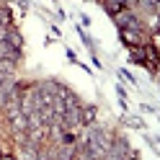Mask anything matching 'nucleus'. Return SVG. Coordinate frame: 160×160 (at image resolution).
Masks as SVG:
<instances>
[{"label": "nucleus", "instance_id": "obj_1", "mask_svg": "<svg viewBox=\"0 0 160 160\" xmlns=\"http://www.w3.org/2000/svg\"><path fill=\"white\" fill-rule=\"evenodd\" d=\"M114 21L119 28H129V31H139V34H145V21L139 18L137 11H132V8H124V11H119L114 16Z\"/></svg>", "mask_w": 160, "mask_h": 160}, {"label": "nucleus", "instance_id": "obj_2", "mask_svg": "<svg viewBox=\"0 0 160 160\" xmlns=\"http://www.w3.org/2000/svg\"><path fill=\"white\" fill-rule=\"evenodd\" d=\"M119 36H122V44H124L127 49H132V47H145V44H147V36H145V34H139V31L119 28Z\"/></svg>", "mask_w": 160, "mask_h": 160}, {"label": "nucleus", "instance_id": "obj_3", "mask_svg": "<svg viewBox=\"0 0 160 160\" xmlns=\"http://www.w3.org/2000/svg\"><path fill=\"white\" fill-rule=\"evenodd\" d=\"M80 119H83V127H93L98 119V106L96 103H83L80 106Z\"/></svg>", "mask_w": 160, "mask_h": 160}, {"label": "nucleus", "instance_id": "obj_4", "mask_svg": "<svg viewBox=\"0 0 160 160\" xmlns=\"http://www.w3.org/2000/svg\"><path fill=\"white\" fill-rule=\"evenodd\" d=\"M5 44L11 47V49H18V52H23V36H21V31H18L16 26H11L5 31Z\"/></svg>", "mask_w": 160, "mask_h": 160}, {"label": "nucleus", "instance_id": "obj_5", "mask_svg": "<svg viewBox=\"0 0 160 160\" xmlns=\"http://www.w3.org/2000/svg\"><path fill=\"white\" fill-rule=\"evenodd\" d=\"M59 98H62V103H65V111H67V108H80V106H83L80 96L72 91V88H65V93L59 96Z\"/></svg>", "mask_w": 160, "mask_h": 160}, {"label": "nucleus", "instance_id": "obj_6", "mask_svg": "<svg viewBox=\"0 0 160 160\" xmlns=\"http://www.w3.org/2000/svg\"><path fill=\"white\" fill-rule=\"evenodd\" d=\"M11 132H26V114H16L13 119H8V134Z\"/></svg>", "mask_w": 160, "mask_h": 160}, {"label": "nucleus", "instance_id": "obj_7", "mask_svg": "<svg viewBox=\"0 0 160 160\" xmlns=\"http://www.w3.org/2000/svg\"><path fill=\"white\" fill-rule=\"evenodd\" d=\"M129 62H132V65H139V67H147L145 47H132V49H129Z\"/></svg>", "mask_w": 160, "mask_h": 160}, {"label": "nucleus", "instance_id": "obj_8", "mask_svg": "<svg viewBox=\"0 0 160 160\" xmlns=\"http://www.w3.org/2000/svg\"><path fill=\"white\" fill-rule=\"evenodd\" d=\"M0 72L3 75H16L18 72V62L16 59H0Z\"/></svg>", "mask_w": 160, "mask_h": 160}, {"label": "nucleus", "instance_id": "obj_9", "mask_svg": "<svg viewBox=\"0 0 160 160\" xmlns=\"http://www.w3.org/2000/svg\"><path fill=\"white\" fill-rule=\"evenodd\" d=\"M75 31H78V36H80V42H83V44H85V47H88V49H91V52L96 54V44H93L91 34H88V31H85L83 26H75Z\"/></svg>", "mask_w": 160, "mask_h": 160}, {"label": "nucleus", "instance_id": "obj_10", "mask_svg": "<svg viewBox=\"0 0 160 160\" xmlns=\"http://www.w3.org/2000/svg\"><path fill=\"white\" fill-rule=\"evenodd\" d=\"M124 124L132 127V129H139V132H145V129H147V124H145L142 116H124Z\"/></svg>", "mask_w": 160, "mask_h": 160}, {"label": "nucleus", "instance_id": "obj_11", "mask_svg": "<svg viewBox=\"0 0 160 160\" xmlns=\"http://www.w3.org/2000/svg\"><path fill=\"white\" fill-rule=\"evenodd\" d=\"M119 78H124V80H127V83H132V85H137V80H134V75H132V72H129V70H124V67H122V70H119Z\"/></svg>", "mask_w": 160, "mask_h": 160}, {"label": "nucleus", "instance_id": "obj_12", "mask_svg": "<svg viewBox=\"0 0 160 160\" xmlns=\"http://www.w3.org/2000/svg\"><path fill=\"white\" fill-rule=\"evenodd\" d=\"M116 96L122 98V101H127V88H124V85H119V83H116Z\"/></svg>", "mask_w": 160, "mask_h": 160}, {"label": "nucleus", "instance_id": "obj_13", "mask_svg": "<svg viewBox=\"0 0 160 160\" xmlns=\"http://www.w3.org/2000/svg\"><path fill=\"white\" fill-rule=\"evenodd\" d=\"M0 160H16V155L8 152V150H3V152H0Z\"/></svg>", "mask_w": 160, "mask_h": 160}, {"label": "nucleus", "instance_id": "obj_14", "mask_svg": "<svg viewBox=\"0 0 160 160\" xmlns=\"http://www.w3.org/2000/svg\"><path fill=\"white\" fill-rule=\"evenodd\" d=\"M65 54H67V59H70V62H75V65H78V57H75V52H72V49H65Z\"/></svg>", "mask_w": 160, "mask_h": 160}, {"label": "nucleus", "instance_id": "obj_15", "mask_svg": "<svg viewBox=\"0 0 160 160\" xmlns=\"http://www.w3.org/2000/svg\"><path fill=\"white\" fill-rule=\"evenodd\" d=\"M93 67H96V70H101V67H103V65H101V59H98L96 54H93Z\"/></svg>", "mask_w": 160, "mask_h": 160}]
</instances>
